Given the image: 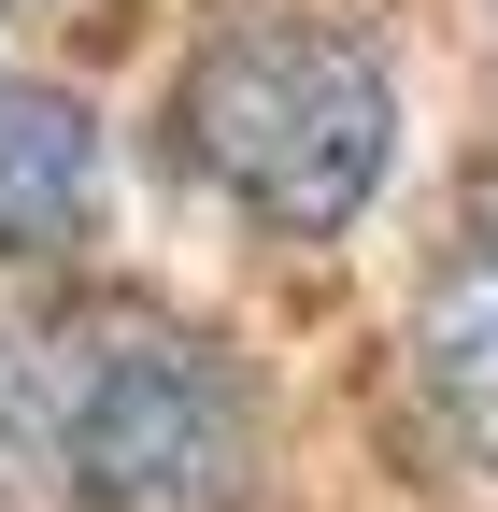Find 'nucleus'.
<instances>
[{
    "label": "nucleus",
    "mask_w": 498,
    "mask_h": 512,
    "mask_svg": "<svg viewBox=\"0 0 498 512\" xmlns=\"http://www.w3.org/2000/svg\"><path fill=\"white\" fill-rule=\"evenodd\" d=\"M385 143H399L385 57L314 15H242L171 72V157H200L271 242L356 228V200L385 185Z\"/></svg>",
    "instance_id": "f257e3e1"
},
{
    "label": "nucleus",
    "mask_w": 498,
    "mask_h": 512,
    "mask_svg": "<svg viewBox=\"0 0 498 512\" xmlns=\"http://www.w3.org/2000/svg\"><path fill=\"white\" fill-rule=\"evenodd\" d=\"M43 484L72 512H242L257 399L171 313H72L43 328Z\"/></svg>",
    "instance_id": "f03ea898"
},
{
    "label": "nucleus",
    "mask_w": 498,
    "mask_h": 512,
    "mask_svg": "<svg viewBox=\"0 0 498 512\" xmlns=\"http://www.w3.org/2000/svg\"><path fill=\"white\" fill-rule=\"evenodd\" d=\"M100 228V114L57 86H0V256H57Z\"/></svg>",
    "instance_id": "7ed1b4c3"
},
{
    "label": "nucleus",
    "mask_w": 498,
    "mask_h": 512,
    "mask_svg": "<svg viewBox=\"0 0 498 512\" xmlns=\"http://www.w3.org/2000/svg\"><path fill=\"white\" fill-rule=\"evenodd\" d=\"M413 356H427V399H442V427L498 470V271H456L442 299H427Z\"/></svg>",
    "instance_id": "20e7f679"
},
{
    "label": "nucleus",
    "mask_w": 498,
    "mask_h": 512,
    "mask_svg": "<svg viewBox=\"0 0 498 512\" xmlns=\"http://www.w3.org/2000/svg\"><path fill=\"white\" fill-rule=\"evenodd\" d=\"M470 242H484V271H498V171H484V200H470Z\"/></svg>",
    "instance_id": "39448f33"
},
{
    "label": "nucleus",
    "mask_w": 498,
    "mask_h": 512,
    "mask_svg": "<svg viewBox=\"0 0 498 512\" xmlns=\"http://www.w3.org/2000/svg\"><path fill=\"white\" fill-rule=\"evenodd\" d=\"M0 15H29V0H0Z\"/></svg>",
    "instance_id": "423d86ee"
}]
</instances>
